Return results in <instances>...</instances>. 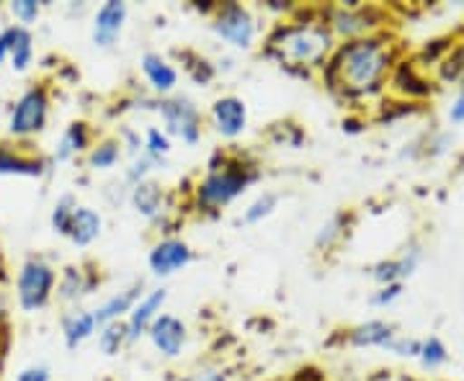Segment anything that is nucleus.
<instances>
[{"label":"nucleus","instance_id":"c85d7f7f","mask_svg":"<svg viewBox=\"0 0 464 381\" xmlns=\"http://www.w3.org/2000/svg\"><path fill=\"white\" fill-rule=\"evenodd\" d=\"M418 361L420 366L426 368V371H436V368H441V366L449 361V348L444 346V340L441 338H423L420 340V353H418Z\"/></svg>","mask_w":464,"mask_h":381},{"label":"nucleus","instance_id":"393cba45","mask_svg":"<svg viewBox=\"0 0 464 381\" xmlns=\"http://www.w3.org/2000/svg\"><path fill=\"white\" fill-rule=\"evenodd\" d=\"M8 62L16 72H26L34 62V33L32 29H24L14 24V42H11V54Z\"/></svg>","mask_w":464,"mask_h":381},{"label":"nucleus","instance_id":"9b49d317","mask_svg":"<svg viewBox=\"0 0 464 381\" xmlns=\"http://www.w3.org/2000/svg\"><path fill=\"white\" fill-rule=\"evenodd\" d=\"M127 21H130V5L124 0H106V3H101L99 8H96V14H93V24H91L93 47L114 50L124 29H127Z\"/></svg>","mask_w":464,"mask_h":381},{"label":"nucleus","instance_id":"412c9836","mask_svg":"<svg viewBox=\"0 0 464 381\" xmlns=\"http://www.w3.org/2000/svg\"><path fill=\"white\" fill-rule=\"evenodd\" d=\"M96 332H99V322L93 317V310L70 307L63 315V340L67 350H78L91 338H96Z\"/></svg>","mask_w":464,"mask_h":381},{"label":"nucleus","instance_id":"7c9ffc66","mask_svg":"<svg viewBox=\"0 0 464 381\" xmlns=\"http://www.w3.org/2000/svg\"><path fill=\"white\" fill-rule=\"evenodd\" d=\"M343 230H346V219H343V214H335L331 216L320 230H317L315 234V248L317 250H331L335 248L338 243H341V237H343Z\"/></svg>","mask_w":464,"mask_h":381},{"label":"nucleus","instance_id":"f257e3e1","mask_svg":"<svg viewBox=\"0 0 464 381\" xmlns=\"http://www.w3.org/2000/svg\"><path fill=\"white\" fill-rule=\"evenodd\" d=\"M395 67L398 47L392 36L382 32L338 44L320 75L335 96L348 103H369L384 93Z\"/></svg>","mask_w":464,"mask_h":381},{"label":"nucleus","instance_id":"a18cd8bd","mask_svg":"<svg viewBox=\"0 0 464 381\" xmlns=\"http://www.w3.org/2000/svg\"><path fill=\"white\" fill-rule=\"evenodd\" d=\"M0 268H3V265H0Z\"/></svg>","mask_w":464,"mask_h":381},{"label":"nucleus","instance_id":"c03bdc74","mask_svg":"<svg viewBox=\"0 0 464 381\" xmlns=\"http://www.w3.org/2000/svg\"><path fill=\"white\" fill-rule=\"evenodd\" d=\"M5 332V322H0V335ZM0 350H3V346H0Z\"/></svg>","mask_w":464,"mask_h":381},{"label":"nucleus","instance_id":"473e14b6","mask_svg":"<svg viewBox=\"0 0 464 381\" xmlns=\"http://www.w3.org/2000/svg\"><path fill=\"white\" fill-rule=\"evenodd\" d=\"M8 11H11V16L16 18V26L29 29L42 16V3L39 0H14L8 5Z\"/></svg>","mask_w":464,"mask_h":381},{"label":"nucleus","instance_id":"f03ea898","mask_svg":"<svg viewBox=\"0 0 464 381\" xmlns=\"http://www.w3.org/2000/svg\"><path fill=\"white\" fill-rule=\"evenodd\" d=\"M335 47L338 42L328 32L320 8H297L292 16L276 21L268 29L261 52L266 60L286 70L289 75L310 78L325 67Z\"/></svg>","mask_w":464,"mask_h":381},{"label":"nucleus","instance_id":"e433bc0d","mask_svg":"<svg viewBox=\"0 0 464 381\" xmlns=\"http://www.w3.org/2000/svg\"><path fill=\"white\" fill-rule=\"evenodd\" d=\"M16 381H52V374L47 366H29L18 374Z\"/></svg>","mask_w":464,"mask_h":381},{"label":"nucleus","instance_id":"5701e85b","mask_svg":"<svg viewBox=\"0 0 464 381\" xmlns=\"http://www.w3.org/2000/svg\"><path fill=\"white\" fill-rule=\"evenodd\" d=\"M47 163L36 155H29L24 149L11 148L0 139V176H29V178H39L44 176Z\"/></svg>","mask_w":464,"mask_h":381},{"label":"nucleus","instance_id":"ddd939ff","mask_svg":"<svg viewBox=\"0 0 464 381\" xmlns=\"http://www.w3.org/2000/svg\"><path fill=\"white\" fill-rule=\"evenodd\" d=\"M101 286V276L91 265H65L57 273V286L54 297L60 299L65 307H81V301L88 299Z\"/></svg>","mask_w":464,"mask_h":381},{"label":"nucleus","instance_id":"aec40b11","mask_svg":"<svg viewBox=\"0 0 464 381\" xmlns=\"http://www.w3.org/2000/svg\"><path fill=\"white\" fill-rule=\"evenodd\" d=\"M93 148V132L88 121H70L65 132L60 134L57 148H54V163H72L75 157L88 155Z\"/></svg>","mask_w":464,"mask_h":381},{"label":"nucleus","instance_id":"c756f323","mask_svg":"<svg viewBox=\"0 0 464 381\" xmlns=\"http://www.w3.org/2000/svg\"><path fill=\"white\" fill-rule=\"evenodd\" d=\"M75 206H78V199H75L72 194H65V196H60V199H57V204L52 206V214H50L52 233L60 234V237H65Z\"/></svg>","mask_w":464,"mask_h":381},{"label":"nucleus","instance_id":"9d476101","mask_svg":"<svg viewBox=\"0 0 464 381\" xmlns=\"http://www.w3.org/2000/svg\"><path fill=\"white\" fill-rule=\"evenodd\" d=\"M191 263H194V250L183 237L176 234L160 237L158 243H152L148 252V268L155 279H170Z\"/></svg>","mask_w":464,"mask_h":381},{"label":"nucleus","instance_id":"1a4fd4ad","mask_svg":"<svg viewBox=\"0 0 464 381\" xmlns=\"http://www.w3.org/2000/svg\"><path fill=\"white\" fill-rule=\"evenodd\" d=\"M127 201L132 204V209L137 214L142 216L145 222L155 224L160 233H170V212H173V201H170V194L166 191V186L158 181L137 183L130 188L127 194Z\"/></svg>","mask_w":464,"mask_h":381},{"label":"nucleus","instance_id":"ea45409f","mask_svg":"<svg viewBox=\"0 0 464 381\" xmlns=\"http://www.w3.org/2000/svg\"><path fill=\"white\" fill-rule=\"evenodd\" d=\"M449 121L451 124H464V90H459V96L449 106Z\"/></svg>","mask_w":464,"mask_h":381},{"label":"nucleus","instance_id":"c9c22d12","mask_svg":"<svg viewBox=\"0 0 464 381\" xmlns=\"http://www.w3.org/2000/svg\"><path fill=\"white\" fill-rule=\"evenodd\" d=\"M186 70H188V75L194 78V83H199V85H207V83H212V78H215V67L209 65L207 60H197L194 65H186Z\"/></svg>","mask_w":464,"mask_h":381},{"label":"nucleus","instance_id":"79ce46f5","mask_svg":"<svg viewBox=\"0 0 464 381\" xmlns=\"http://www.w3.org/2000/svg\"><path fill=\"white\" fill-rule=\"evenodd\" d=\"M0 322H5V294H3V286H0Z\"/></svg>","mask_w":464,"mask_h":381},{"label":"nucleus","instance_id":"a19ab883","mask_svg":"<svg viewBox=\"0 0 464 381\" xmlns=\"http://www.w3.org/2000/svg\"><path fill=\"white\" fill-rule=\"evenodd\" d=\"M377 381H420L415 376H408V374H382Z\"/></svg>","mask_w":464,"mask_h":381},{"label":"nucleus","instance_id":"7ed1b4c3","mask_svg":"<svg viewBox=\"0 0 464 381\" xmlns=\"http://www.w3.org/2000/svg\"><path fill=\"white\" fill-rule=\"evenodd\" d=\"M258 178L261 173L246 160H230L217 155L194 186V206L204 214H217L240 199Z\"/></svg>","mask_w":464,"mask_h":381},{"label":"nucleus","instance_id":"a878e982","mask_svg":"<svg viewBox=\"0 0 464 381\" xmlns=\"http://www.w3.org/2000/svg\"><path fill=\"white\" fill-rule=\"evenodd\" d=\"M173 152V139L168 137L166 129L160 127H148L142 132V155H148L150 160H155L158 166H166V160Z\"/></svg>","mask_w":464,"mask_h":381},{"label":"nucleus","instance_id":"cd10ccee","mask_svg":"<svg viewBox=\"0 0 464 381\" xmlns=\"http://www.w3.org/2000/svg\"><path fill=\"white\" fill-rule=\"evenodd\" d=\"M276 209H279V194L264 191V194H258V196L243 209V224L256 227V224H261L264 219H268V216L274 214Z\"/></svg>","mask_w":464,"mask_h":381},{"label":"nucleus","instance_id":"72a5a7b5","mask_svg":"<svg viewBox=\"0 0 464 381\" xmlns=\"http://www.w3.org/2000/svg\"><path fill=\"white\" fill-rule=\"evenodd\" d=\"M402 289H405V283H384L377 291H372L369 304L372 307H390V304H395L402 297Z\"/></svg>","mask_w":464,"mask_h":381},{"label":"nucleus","instance_id":"4c0bfd02","mask_svg":"<svg viewBox=\"0 0 464 381\" xmlns=\"http://www.w3.org/2000/svg\"><path fill=\"white\" fill-rule=\"evenodd\" d=\"M194 381H232L230 374L225 368H217V366H209V368H201L197 371Z\"/></svg>","mask_w":464,"mask_h":381},{"label":"nucleus","instance_id":"58836bf2","mask_svg":"<svg viewBox=\"0 0 464 381\" xmlns=\"http://www.w3.org/2000/svg\"><path fill=\"white\" fill-rule=\"evenodd\" d=\"M11 42H14V26H5L0 32V67L8 62V54H11Z\"/></svg>","mask_w":464,"mask_h":381},{"label":"nucleus","instance_id":"6ab92c4d","mask_svg":"<svg viewBox=\"0 0 464 381\" xmlns=\"http://www.w3.org/2000/svg\"><path fill=\"white\" fill-rule=\"evenodd\" d=\"M398 335L400 332L395 330V325H390L384 319H369V322H362V325H356L346 332V343L353 348L390 350Z\"/></svg>","mask_w":464,"mask_h":381},{"label":"nucleus","instance_id":"37998d69","mask_svg":"<svg viewBox=\"0 0 464 381\" xmlns=\"http://www.w3.org/2000/svg\"><path fill=\"white\" fill-rule=\"evenodd\" d=\"M459 85H462L459 90H464V67H462V72H459Z\"/></svg>","mask_w":464,"mask_h":381},{"label":"nucleus","instance_id":"6e6552de","mask_svg":"<svg viewBox=\"0 0 464 381\" xmlns=\"http://www.w3.org/2000/svg\"><path fill=\"white\" fill-rule=\"evenodd\" d=\"M155 114L163 121V129L170 139H179L186 148H197L204 134V119L199 106L188 96H168L155 100Z\"/></svg>","mask_w":464,"mask_h":381},{"label":"nucleus","instance_id":"423d86ee","mask_svg":"<svg viewBox=\"0 0 464 381\" xmlns=\"http://www.w3.org/2000/svg\"><path fill=\"white\" fill-rule=\"evenodd\" d=\"M50 88L44 83L29 85L11 106L8 134L18 142H26V139L44 132L47 121H50Z\"/></svg>","mask_w":464,"mask_h":381},{"label":"nucleus","instance_id":"0eeeda50","mask_svg":"<svg viewBox=\"0 0 464 381\" xmlns=\"http://www.w3.org/2000/svg\"><path fill=\"white\" fill-rule=\"evenodd\" d=\"M212 21V32L232 50L250 52L258 42V18L250 11L246 3H217L215 14L209 16Z\"/></svg>","mask_w":464,"mask_h":381},{"label":"nucleus","instance_id":"2f4dec72","mask_svg":"<svg viewBox=\"0 0 464 381\" xmlns=\"http://www.w3.org/2000/svg\"><path fill=\"white\" fill-rule=\"evenodd\" d=\"M158 167L163 166H158L155 160H150L148 155H137V157H132L127 170H124V186H127V191H130L132 186H137V183L148 181L150 176H152V170H158Z\"/></svg>","mask_w":464,"mask_h":381},{"label":"nucleus","instance_id":"bb28decb","mask_svg":"<svg viewBox=\"0 0 464 381\" xmlns=\"http://www.w3.org/2000/svg\"><path fill=\"white\" fill-rule=\"evenodd\" d=\"M96 340H99V350L103 356H119L121 350L130 346V335H127V325L124 322H109L96 332Z\"/></svg>","mask_w":464,"mask_h":381},{"label":"nucleus","instance_id":"2eb2a0df","mask_svg":"<svg viewBox=\"0 0 464 381\" xmlns=\"http://www.w3.org/2000/svg\"><path fill=\"white\" fill-rule=\"evenodd\" d=\"M166 301H168V291L163 289V286L150 289V291H145V294L140 297V301L134 304V310L130 312V317L124 319V325H127V335H130V346L140 343V340L148 335L150 325H152L158 317L163 315Z\"/></svg>","mask_w":464,"mask_h":381},{"label":"nucleus","instance_id":"a211bd4d","mask_svg":"<svg viewBox=\"0 0 464 381\" xmlns=\"http://www.w3.org/2000/svg\"><path fill=\"white\" fill-rule=\"evenodd\" d=\"M142 294H145V283L142 281L132 283V286H127V289H121V291L111 294V297L106 299L103 304H99V307L93 310V317H96L99 328L109 325V322H124Z\"/></svg>","mask_w":464,"mask_h":381},{"label":"nucleus","instance_id":"dca6fc26","mask_svg":"<svg viewBox=\"0 0 464 381\" xmlns=\"http://www.w3.org/2000/svg\"><path fill=\"white\" fill-rule=\"evenodd\" d=\"M140 70H142V78H145V83H148L155 99H168L176 93L181 75H179L176 65L168 57H163L160 52H145L140 57Z\"/></svg>","mask_w":464,"mask_h":381},{"label":"nucleus","instance_id":"f704fd0d","mask_svg":"<svg viewBox=\"0 0 464 381\" xmlns=\"http://www.w3.org/2000/svg\"><path fill=\"white\" fill-rule=\"evenodd\" d=\"M119 142H121L124 155H130V160L137 157V155H142V134L137 132V129H132V127H121Z\"/></svg>","mask_w":464,"mask_h":381},{"label":"nucleus","instance_id":"20e7f679","mask_svg":"<svg viewBox=\"0 0 464 381\" xmlns=\"http://www.w3.org/2000/svg\"><path fill=\"white\" fill-rule=\"evenodd\" d=\"M320 16L338 44L374 36L384 29V16L380 8L359 3V0H341V3L325 5V8H320Z\"/></svg>","mask_w":464,"mask_h":381},{"label":"nucleus","instance_id":"4468645a","mask_svg":"<svg viewBox=\"0 0 464 381\" xmlns=\"http://www.w3.org/2000/svg\"><path fill=\"white\" fill-rule=\"evenodd\" d=\"M145 338H148L150 343H152V348L158 350L163 358L173 361V358H181L183 350L188 346V325L183 322L181 317L163 312L150 325Z\"/></svg>","mask_w":464,"mask_h":381},{"label":"nucleus","instance_id":"4be33fe9","mask_svg":"<svg viewBox=\"0 0 464 381\" xmlns=\"http://www.w3.org/2000/svg\"><path fill=\"white\" fill-rule=\"evenodd\" d=\"M418 263H420V248L413 245V248L405 250L398 258L380 261L377 265H372L369 268V276L380 283V286H384V283H405V279H411L415 273Z\"/></svg>","mask_w":464,"mask_h":381},{"label":"nucleus","instance_id":"f3484780","mask_svg":"<svg viewBox=\"0 0 464 381\" xmlns=\"http://www.w3.org/2000/svg\"><path fill=\"white\" fill-rule=\"evenodd\" d=\"M101 234H103V216L99 209L78 204L72 212V219H70V227H67V240L75 248H91Z\"/></svg>","mask_w":464,"mask_h":381},{"label":"nucleus","instance_id":"39448f33","mask_svg":"<svg viewBox=\"0 0 464 381\" xmlns=\"http://www.w3.org/2000/svg\"><path fill=\"white\" fill-rule=\"evenodd\" d=\"M54 286H57V268L42 258L32 255L26 258L16 273V301L21 312H39L54 299Z\"/></svg>","mask_w":464,"mask_h":381},{"label":"nucleus","instance_id":"f8f14e48","mask_svg":"<svg viewBox=\"0 0 464 381\" xmlns=\"http://www.w3.org/2000/svg\"><path fill=\"white\" fill-rule=\"evenodd\" d=\"M209 124L217 137L222 139H237L248 129V103L240 96H219L209 106Z\"/></svg>","mask_w":464,"mask_h":381},{"label":"nucleus","instance_id":"b1692460","mask_svg":"<svg viewBox=\"0 0 464 381\" xmlns=\"http://www.w3.org/2000/svg\"><path fill=\"white\" fill-rule=\"evenodd\" d=\"M124 160V149H121V142L119 137H103V139H96L93 148L88 149L85 155V166L91 170H111L119 163Z\"/></svg>","mask_w":464,"mask_h":381}]
</instances>
